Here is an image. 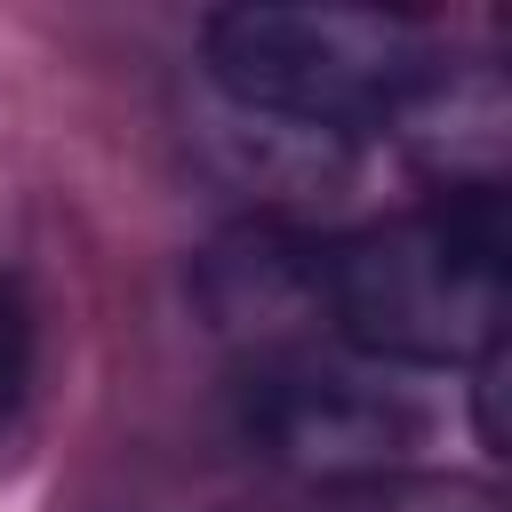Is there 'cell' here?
Segmentation results:
<instances>
[{
  "label": "cell",
  "instance_id": "3957f363",
  "mask_svg": "<svg viewBox=\"0 0 512 512\" xmlns=\"http://www.w3.org/2000/svg\"><path fill=\"white\" fill-rule=\"evenodd\" d=\"M240 432L264 464L320 488H352L416 464L424 408L400 384V368H376L344 344H312L240 368Z\"/></svg>",
  "mask_w": 512,
  "mask_h": 512
},
{
  "label": "cell",
  "instance_id": "6da1fadb",
  "mask_svg": "<svg viewBox=\"0 0 512 512\" xmlns=\"http://www.w3.org/2000/svg\"><path fill=\"white\" fill-rule=\"evenodd\" d=\"M504 304V192L328 232V328L376 368H472L504 352Z\"/></svg>",
  "mask_w": 512,
  "mask_h": 512
},
{
  "label": "cell",
  "instance_id": "5b68a950",
  "mask_svg": "<svg viewBox=\"0 0 512 512\" xmlns=\"http://www.w3.org/2000/svg\"><path fill=\"white\" fill-rule=\"evenodd\" d=\"M392 144L440 192H504V160H512V96H504V72L480 64V56H440V72L392 120Z\"/></svg>",
  "mask_w": 512,
  "mask_h": 512
},
{
  "label": "cell",
  "instance_id": "8992f818",
  "mask_svg": "<svg viewBox=\"0 0 512 512\" xmlns=\"http://www.w3.org/2000/svg\"><path fill=\"white\" fill-rule=\"evenodd\" d=\"M320 512H504V496L488 480H464V472H384V480H352V488H328Z\"/></svg>",
  "mask_w": 512,
  "mask_h": 512
},
{
  "label": "cell",
  "instance_id": "ba28073f",
  "mask_svg": "<svg viewBox=\"0 0 512 512\" xmlns=\"http://www.w3.org/2000/svg\"><path fill=\"white\" fill-rule=\"evenodd\" d=\"M464 376H472V432H480L488 456H504V448H512V432H504V352L472 360Z\"/></svg>",
  "mask_w": 512,
  "mask_h": 512
},
{
  "label": "cell",
  "instance_id": "277c9868",
  "mask_svg": "<svg viewBox=\"0 0 512 512\" xmlns=\"http://www.w3.org/2000/svg\"><path fill=\"white\" fill-rule=\"evenodd\" d=\"M192 304L208 336H224L248 368L288 360L312 344H336L328 328V232L240 216L192 256Z\"/></svg>",
  "mask_w": 512,
  "mask_h": 512
},
{
  "label": "cell",
  "instance_id": "52a82bcc",
  "mask_svg": "<svg viewBox=\"0 0 512 512\" xmlns=\"http://www.w3.org/2000/svg\"><path fill=\"white\" fill-rule=\"evenodd\" d=\"M32 360H40V328H32V296L16 272H0V448L16 440L24 424V400H32Z\"/></svg>",
  "mask_w": 512,
  "mask_h": 512
},
{
  "label": "cell",
  "instance_id": "7a4b0ae2",
  "mask_svg": "<svg viewBox=\"0 0 512 512\" xmlns=\"http://www.w3.org/2000/svg\"><path fill=\"white\" fill-rule=\"evenodd\" d=\"M440 56L448 48L392 8H216L200 24L208 96L344 144L392 136Z\"/></svg>",
  "mask_w": 512,
  "mask_h": 512
}]
</instances>
